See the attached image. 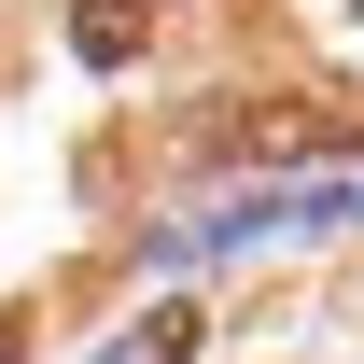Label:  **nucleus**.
I'll return each mask as SVG.
<instances>
[{
    "label": "nucleus",
    "mask_w": 364,
    "mask_h": 364,
    "mask_svg": "<svg viewBox=\"0 0 364 364\" xmlns=\"http://www.w3.org/2000/svg\"><path fill=\"white\" fill-rule=\"evenodd\" d=\"M154 14H168V0H85V56H140Z\"/></svg>",
    "instance_id": "nucleus-1"
}]
</instances>
